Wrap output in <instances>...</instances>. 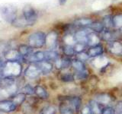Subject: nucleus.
<instances>
[{
    "label": "nucleus",
    "mask_w": 122,
    "mask_h": 114,
    "mask_svg": "<svg viewBox=\"0 0 122 114\" xmlns=\"http://www.w3.org/2000/svg\"><path fill=\"white\" fill-rule=\"evenodd\" d=\"M56 67L58 69H66L70 66H72V60L68 56L64 57L62 59H58L55 62Z\"/></svg>",
    "instance_id": "4468645a"
},
{
    "label": "nucleus",
    "mask_w": 122,
    "mask_h": 114,
    "mask_svg": "<svg viewBox=\"0 0 122 114\" xmlns=\"http://www.w3.org/2000/svg\"><path fill=\"white\" fill-rule=\"evenodd\" d=\"M18 106L11 100H0V112L11 113L17 109Z\"/></svg>",
    "instance_id": "0eeeda50"
},
{
    "label": "nucleus",
    "mask_w": 122,
    "mask_h": 114,
    "mask_svg": "<svg viewBox=\"0 0 122 114\" xmlns=\"http://www.w3.org/2000/svg\"><path fill=\"white\" fill-rule=\"evenodd\" d=\"M89 58V56L88 55L87 52H82L80 53H78V56H77V59L82 61V62H86L87 61V59Z\"/></svg>",
    "instance_id": "58836bf2"
},
{
    "label": "nucleus",
    "mask_w": 122,
    "mask_h": 114,
    "mask_svg": "<svg viewBox=\"0 0 122 114\" xmlns=\"http://www.w3.org/2000/svg\"><path fill=\"white\" fill-rule=\"evenodd\" d=\"M23 17L28 23V26L34 25L37 18V13L32 6L26 5L23 9Z\"/></svg>",
    "instance_id": "20e7f679"
},
{
    "label": "nucleus",
    "mask_w": 122,
    "mask_h": 114,
    "mask_svg": "<svg viewBox=\"0 0 122 114\" xmlns=\"http://www.w3.org/2000/svg\"><path fill=\"white\" fill-rule=\"evenodd\" d=\"M4 56H5L6 61H17V62H19V61L24 59V58L19 52L18 49L17 50V49H10Z\"/></svg>",
    "instance_id": "9d476101"
},
{
    "label": "nucleus",
    "mask_w": 122,
    "mask_h": 114,
    "mask_svg": "<svg viewBox=\"0 0 122 114\" xmlns=\"http://www.w3.org/2000/svg\"><path fill=\"white\" fill-rule=\"evenodd\" d=\"M22 92L26 95H32L34 94V88L30 85H26L23 87Z\"/></svg>",
    "instance_id": "4c0bfd02"
},
{
    "label": "nucleus",
    "mask_w": 122,
    "mask_h": 114,
    "mask_svg": "<svg viewBox=\"0 0 122 114\" xmlns=\"http://www.w3.org/2000/svg\"><path fill=\"white\" fill-rule=\"evenodd\" d=\"M87 47V44L86 43H76L73 45V47L75 49V52L76 53H80L82 52L85 51V49Z\"/></svg>",
    "instance_id": "473e14b6"
},
{
    "label": "nucleus",
    "mask_w": 122,
    "mask_h": 114,
    "mask_svg": "<svg viewBox=\"0 0 122 114\" xmlns=\"http://www.w3.org/2000/svg\"><path fill=\"white\" fill-rule=\"evenodd\" d=\"M63 40H64L65 43H66V45L73 46L76 43V40H75V38H74V35H71V34H70V33L66 34V35L64 37Z\"/></svg>",
    "instance_id": "72a5a7b5"
},
{
    "label": "nucleus",
    "mask_w": 122,
    "mask_h": 114,
    "mask_svg": "<svg viewBox=\"0 0 122 114\" xmlns=\"http://www.w3.org/2000/svg\"><path fill=\"white\" fill-rule=\"evenodd\" d=\"M25 60L28 61L30 62H41L43 61H46L45 59V52L44 51H37L35 52H33L30 56L26 58Z\"/></svg>",
    "instance_id": "9b49d317"
},
{
    "label": "nucleus",
    "mask_w": 122,
    "mask_h": 114,
    "mask_svg": "<svg viewBox=\"0 0 122 114\" xmlns=\"http://www.w3.org/2000/svg\"><path fill=\"white\" fill-rule=\"evenodd\" d=\"M81 114H95L89 106H86L82 109Z\"/></svg>",
    "instance_id": "a19ab883"
},
{
    "label": "nucleus",
    "mask_w": 122,
    "mask_h": 114,
    "mask_svg": "<svg viewBox=\"0 0 122 114\" xmlns=\"http://www.w3.org/2000/svg\"><path fill=\"white\" fill-rule=\"evenodd\" d=\"M56 109L53 106H47L41 110L40 114H55Z\"/></svg>",
    "instance_id": "f704fd0d"
},
{
    "label": "nucleus",
    "mask_w": 122,
    "mask_h": 114,
    "mask_svg": "<svg viewBox=\"0 0 122 114\" xmlns=\"http://www.w3.org/2000/svg\"><path fill=\"white\" fill-rule=\"evenodd\" d=\"M75 110L67 102L62 103L60 105V114H74Z\"/></svg>",
    "instance_id": "393cba45"
},
{
    "label": "nucleus",
    "mask_w": 122,
    "mask_h": 114,
    "mask_svg": "<svg viewBox=\"0 0 122 114\" xmlns=\"http://www.w3.org/2000/svg\"><path fill=\"white\" fill-rule=\"evenodd\" d=\"M88 75H89V72H88V71L86 69H85V70H82V71H76V78L77 79H79V80H82V79L87 78Z\"/></svg>",
    "instance_id": "e433bc0d"
},
{
    "label": "nucleus",
    "mask_w": 122,
    "mask_h": 114,
    "mask_svg": "<svg viewBox=\"0 0 122 114\" xmlns=\"http://www.w3.org/2000/svg\"><path fill=\"white\" fill-rule=\"evenodd\" d=\"M113 27L116 30H122V14H117L113 17Z\"/></svg>",
    "instance_id": "bb28decb"
},
{
    "label": "nucleus",
    "mask_w": 122,
    "mask_h": 114,
    "mask_svg": "<svg viewBox=\"0 0 122 114\" xmlns=\"http://www.w3.org/2000/svg\"><path fill=\"white\" fill-rule=\"evenodd\" d=\"M60 79L64 82H72V81H74L75 78L72 74L66 72V73H64V74H63L62 75H61Z\"/></svg>",
    "instance_id": "c9c22d12"
},
{
    "label": "nucleus",
    "mask_w": 122,
    "mask_h": 114,
    "mask_svg": "<svg viewBox=\"0 0 122 114\" xmlns=\"http://www.w3.org/2000/svg\"><path fill=\"white\" fill-rule=\"evenodd\" d=\"M108 51L116 56H122V43L118 40H112L108 42Z\"/></svg>",
    "instance_id": "423d86ee"
},
{
    "label": "nucleus",
    "mask_w": 122,
    "mask_h": 114,
    "mask_svg": "<svg viewBox=\"0 0 122 114\" xmlns=\"http://www.w3.org/2000/svg\"><path fill=\"white\" fill-rule=\"evenodd\" d=\"M46 34L42 31H37L28 37V44L32 48H41L46 44Z\"/></svg>",
    "instance_id": "7ed1b4c3"
},
{
    "label": "nucleus",
    "mask_w": 122,
    "mask_h": 114,
    "mask_svg": "<svg viewBox=\"0 0 122 114\" xmlns=\"http://www.w3.org/2000/svg\"><path fill=\"white\" fill-rule=\"evenodd\" d=\"M93 21L89 18H80L74 21V25L81 28H89Z\"/></svg>",
    "instance_id": "2eb2a0df"
},
{
    "label": "nucleus",
    "mask_w": 122,
    "mask_h": 114,
    "mask_svg": "<svg viewBox=\"0 0 122 114\" xmlns=\"http://www.w3.org/2000/svg\"><path fill=\"white\" fill-rule=\"evenodd\" d=\"M104 24L105 29H112L113 27V17L112 15H106L103 18V20L102 21Z\"/></svg>",
    "instance_id": "c85d7f7f"
},
{
    "label": "nucleus",
    "mask_w": 122,
    "mask_h": 114,
    "mask_svg": "<svg viewBox=\"0 0 122 114\" xmlns=\"http://www.w3.org/2000/svg\"><path fill=\"white\" fill-rule=\"evenodd\" d=\"M26 100V94L23 92L18 93L14 94L13 96L11 97V100H12L17 106L22 104Z\"/></svg>",
    "instance_id": "4be33fe9"
},
{
    "label": "nucleus",
    "mask_w": 122,
    "mask_h": 114,
    "mask_svg": "<svg viewBox=\"0 0 122 114\" xmlns=\"http://www.w3.org/2000/svg\"><path fill=\"white\" fill-rule=\"evenodd\" d=\"M63 53L65 55H66V56L70 57V56H74L75 54V49H74V47L73 46H71V45H65L63 47Z\"/></svg>",
    "instance_id": "7c9ffc66"
},
{
    "label": "nucleus",
    "mask_w": 122,
    "mask_h": 114,
    "mask_svg": "<svg viewBox=\"0 0 122 114\" xmlns=\"http://www.w3.org/2000/svg\"><path fill=\"white\" fill-rule=\"evenodd\" d=\"M10 49L9 43L5 41H0V56H5Z\"/></svg>",
    "instance_id": "2f4dec72"
},
{
    "label": "nucleus",
    "mask_w": 122,
    "mask_h": 114,
    "mask_svg": "<svg viewBox=\"0 0 122 114\" xmlns=\"http://www.w3.org/2000/svg\"><path fill=\"white\" fill-rule=\"evenodd\" d=\"M95 99H96V101L100 104H109L111 102H112V97L107 93L98 94Z\"/></svg>",
    "instance_id": "6ab92c4d"
},
{
    "label": "nucleus",
    "mask_w": 122,
    "mask_h": 114,
    "mask_svg": "<svg viewBox=\"0 0 122 114\" xmlns=\"http://www.w3.org/2000/svg\"><path fill=\"white\" fill-rule=\"evenodd\" d=\"M44 52H45L46 61L56 62V61L60 58L58 52H56L55 50H47V51H44Z\"/></svg>",
    "instance_id": "a878e982"
},
{
    "label": "nucleus",
    "mask_w": 122,
    "mask_h": 114,
    "mask_svg": "<svg viewBox=\"0 0 122 114\" xmlns=\"http://www.w3.org/2000/svg\"><path fill=\"white\" fill-rule=\"evenodd\" d=\"M89 32H88L85 29H81L76 30L74 34V38L76 43H82L87 44V39L88 34Z\"/></svg>",
    "instance_id": "f8f14e48"
},
{
    "label": "nucleus",
    "mask_w": 122,
    "mask_h": 114,
    "mask_svg": "<svg viewBox=\"0 0 122 114\" xmlns=\"http://www.w3.org/2000/svg\"><path fill=\"white\" fill-rule=\"evenodd\" d=\"M3 72H2V70H1V71H0V80H1L2 78H3Z\"/></svg>",
    "instance_id": "c03bdc74"
},
{
    "label": "nucleus",
    "mask_w": 122,
    "mask_h": 114,
    "mask_svg": "<svg viewBox=\"0 0 122 114\" xmlns=\"http://www.w3.org/2000/svg\"><path fill=\"white\" fill-rule=\"evenodd\" d=\"M103 47L99 44L97 46H94V47H91L89 49H88V55L89 56V57H93V58H95V57L100 56L102 55L103 53Z\"/></svg>",
    "instance_id": "f3484780"
},
{
    "label": "nucleus",
    "mask_w": 122,
    "mask_h": 114,
    "mask_svg": "<svg viewBox=\"0 0 122 114\" xmlns=\"http://www.w3.org/2000/svg\"><path fill=\"white\" fill-rule=\"evenodd\" d=\"M4 65H5V63H4V62H3V61H2V59H0V69H2V68H3Z\"/></svg>",
    "instance_id": "37998d69"
},
{
    "label": "nucleus",
    "mask_w": 122,
    "mask_h": 114,
    "mask_svg": "<svg viewBox=\"0 0 122 114\" xmlns=\"http://www.w3.org/2000/svg\"><path fill=\"white\" fill-rule=\"evenodd\" d=\"M41 74L40 68H38L37 64L30 65L25 71V75L27 78L30 79H35L39 77V75Z\"/></svg>",
    "instance_id": "1a4fd4ad"
},
{
    "label": "nucleus",
    "mask_w": 122,
    "mask_h": 114,
    "mask_svg": "<svg viewBox=\"0 0 122 114\" xmlns=\"http://www.w3.org/2000/svg\"><path fill=\"white\" fill-rule=\"evenodd\" d=\"M89 106L92 109V111L95 114H102V109L101 107V104L95 100H91L89 102Z\"/></svg>",
    "instance_id": "cd10ccee"
},
{
    "label": "nucleus",
    "mask_w": 122,
    "mask_h": 114,
    "mask_svg": "<svg viewBox=\"0 0 122 114\" xmlns=\"http://www.w3.org/2000/svg\"><path fill=\"white\" fill-rule=\"evenodd\" d=\"M101 37L98 35V33H95L94 31L89 32L88 34V39H87V46L89 47H94V46L99 45L100 43Z\"/></svg>",
    "instance_id": "ddd939ff"
},
{
    "label": "nucleus",
    "mask_w": 122,
    "mask_h": 114,
    "mask_svg": "<svg viewBox=\"0 0 122 114\" xmlns=\"http://www.w3.org/2000/svg\"><path fill=\"white\" fill-rule=\"evenodd\" d=\"M2 70L4 76H10L15 78L21 75L22 67L21 63L17 61H6Z\"/></svg>",
    "instance_id": "f257e3e1"
},
{
    "label": "nucleus",
    "mask_w": 122,
    "mask_h": 114,
    "mask_svg": "<svg viewBox=\"0 0 122 114\" xmlns=\"http://www.w3.org/2000/svg\"><path fill=\"white\" fill-rule=\"evenodd\" d=\"M59 1V3H60V5H64L65 3H66V2H67V0H58Z\"/></svg>",
    "instance_id": "79ce46f5"
},
{
    "label": "nucleus",
    "mask_w": 122,
    "mask_h": 114,
    "mask_svg": "<svg viewBox=\"0 0 122 114\" xmlns=\"http://www.w3.org/2000/svg\"><path fill=\"white\" fill-rule=\"evenodd\" d=\"M89 29L92 30V31L98 33H101L103 30L105 29L104 24H103L102 22H99V21H93L92 23V24L89 26Z\"/></svg>",
    "instance_id": "b1692460"
},
{
    "label": "nucleus",
    "mask_w": 122,
    "mask_h": 114,
    "mask_svg": "<svg viewBox=\"0 0 122 114\" xmlns=\"http://www.w3.org/2000/svg\"><path fill=\"white\" fill-rule=\"evenodd\" d=\"M18 51L25 60L26 58H28V56H30L33 53V48L30 47V46L21 45V46H19V47H18Z\"/></svg>",
    "instance_id": "a211bd4d"
},
{
    "label": "nucleus",
    "mask_w": 122,
    "mask_h": 114,
    "mask_svg": "<svg viewBox=\"0 0 122 114\" xmlns=\"http://www.w3.org/2000/svg\"><path fill=\"white\" fill-rule=\"evenodd\" d=\"M120 35V30H113L112 29H105L100 33V37L103 40L110 42L112 40H117L116 39Z\"/></svg>",
    "instance_id": "39448f33"
},
{
    "label": "nucleus",
    "mask_w": 122,
    "mask_h": 114,
    "mask_svg": "<svg viewBox=\"0 0 122 114\" xmlns=\"http://www.w3.org/2000/svg\"><path fill=\"white\" fill-rule=\"evenodd\" d=\"M92 64L98 68H103L107 67V66L108 65V60L106 59V58L100 56L95 57V60L92 62Z\"/></svg>",
    "instance_id": "aec40b11"
},
{
    "label": "nucleus",
    "mask_w": 122,
    "mask_h": 114,
    "mask_svg": "<svg viewBox=\"0 0 122 114\" xmlns=\"http://www.w3.org/2000/svg\"><path fill=\"white\" fill-rule=\"evenodd\" d=\"M102 114H115V109L112 106H106L102 109Z\"/></svg>",
    "instance_id": "ea45409f"
},
{
    "label": "nucleus",
    "mask_w": 122,
    "mask_h": 114,
    "mask_svg": "<svg viewBox=\"0 0 122 114\" xmlns=\"http://www.w3.org/2000/svg\"><path fill=\"white\" fill-rule=\"evenodd\" d=\"M36 64L40 68L42 74H48L53 69V65L49 61H43V62H37Z\"/></svg>",
    "instance_id": "dca6fc26"
},
{
    "label": "nucleus",
    "mask_w": 122,
    "mask_h": 114,
    "mask_svg": "<svg viewBox=\"0 0 122 114\" xmlns=\"http://www.w3.org/2000/svg\"><path fill=\"white\" fill-rule=\"evenodd\" d=\"M0 14L2 18L12 24L17 18V9L13 5H5L0 7Z\"/></svg>",
    "instance_id": "f03ea898"
},
{
    "label": "nucleus",
    "mask_w": 122,
    "mask_h": 114,
    "mask_svg": "<svg viewBox=\"0 0 122 114\" xmlns=\"http://www.w3.org/2000/svg\"><path fill=\"white\" fill-rule=\"evenodd\" d=\"M34 94L39 98L43 99V100L48 98V93L47 90L41 85H37L34 87Z\"/></svg>",
    "instance_id": "412c9836"
},
{
    "label": "nucleus",
    "mask_w": 122,
    "mask_h": 114,
    "mask_svg": "<svg viewBox=\"0 0 122 114\" xmlns=\"http://www.w3.org/2000/svg\"><path fill=\"white\" fill-rule=\"evenodd\" d=\"M57 38H58V36L55 31L50 32L46 37V44L50 49V50H55L56 49L57 44H58Z\"/></svg>",
    "instance_id": "6e6552de"
},
{
    "label": "nucleus",
    "mask_w": 122,
    "mask_h": 114,
    "mask_svg": "<svg viewBox=\"0 0 122 114\" xmlns=\"http://www.w3.org/2000/svg\"><path fill=\"white\" fill-rule=\"evenodd\" d=\"M66 102L72 106V109H73L75 111H76V110H78L79 109L82 100H81V99L78 97H73L71 98H67Z\"/></svg>",
    "instance_id": "5701e85b"
},
{
    "label": "nucleus",
    "mask_w": 122,
    "mask_h": 114,
    "mask_svg": "<svg viewBox=\"0 0 122 114\" xmlns=\"http://www.w3.org/2000/svg\"><path fill=\"white\" fill-rule=\"evenodd\" d=\"M72 66L73 67V68L76 71H82L86 69L83 62H82V61H80L79 59H75L73 61H72Z\"/></svg>",
    "instance_id": "c756f323"
}]
</instances>
